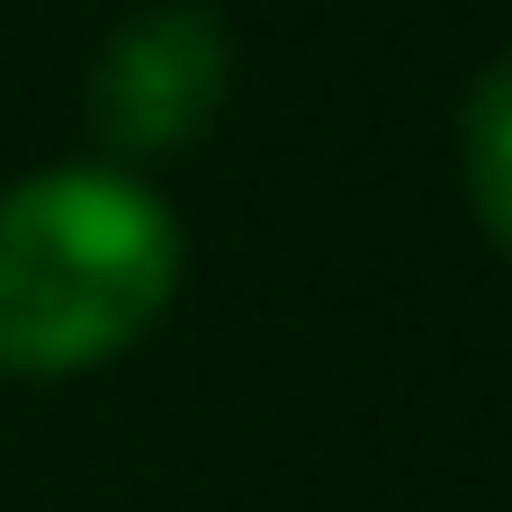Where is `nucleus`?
<instances>
[{"mask_svg": "<svg viewBox=\"0 0 512 512\" xmlns=\"http://www.w3.org/2000/svg\"><path fill=\"white\" fill-rule=\"evenodd\" d=\"M216 90H225V27H216L207 9H189V0H171V9H144V18L99 54V72H90V117H99L108 144L153 153V144H180V135L216 108Z\"/></svg>", "mask_w": 512, "mask_h": 512, "instance_id": "2", "label": "nucleus"}, {"mask_svg": "<svg viewBox=\"0 0 512 512\" xmlns=\"http://www.w3.org/2000/svg\"><path fill=\"white\" fill-rule=\"evenodd\" d=\"M468 180H477L486 225L512 243V54L486 63V81L468 90Z\"/></svg>", "mask_w": 512, "mask_h": 512, "instance_id": "3", "label": "nucleus"}, {"mask_svg": "<svg viewBox=\"0 0 512 512\" xmlns=\"http://www.w3.org/2000/svg\"><path fill=\"white\" fill-rule=\"evenodd\" d=\"M180 270L171 207L99 162L0 189V369H81L117 351Z\"/></svg>", "mask_w": 512, "mask_h": 512, "instance_id": "1", "label": "nucleus"}]
</instances>
